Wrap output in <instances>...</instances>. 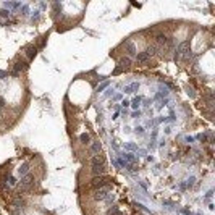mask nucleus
Here are the masks:
<instances>
[{"label": "nucleus", "mask_w": 215, "mask_h": 215, "mask_svg": "<svg viewBox=\"0 0 215 215\" xmlns=\"http://www.w3.org/2000/svg\"><path fill=\"white\" fill-rule=\"evenodd\" d=\"M91 171H92L94 176L105 175L107 167H105V157L104 155H94V157L91 159Z\"/></svg>", "instance_id": "obj_1"}, {"label": "nucleus", "mask_w": 215, "mask_h": 215, "mask_svg": "<svg viewBox=\"0 0 215 215\" xmlns=\"http://www.w3.org/2000/svg\"><path fill=\"white\" fill-rule=\"evenodd\" d=\"M108 178L105 175H102V176H94L92 180H91V188L92 189H100V188H105V186L108 185Z\"/></svg>", "instance_id": "obj_2"}, {"label": "nucleus", "mask_w": 215, "mask_h": 215, "mask_svg": "<svg viewBox=\"0 0 215 215\" xmlns=\"http://www.w3.org/2000/svg\"><path fill=\"white\" fill-rule=\"evenodd\" d=\"M110 189H112V185L105 186V188H100V189H95L94 191V200H105L107 199V196L110 194Z\"/></svg>", "instance_id": "obj_3"}, {"label": "nucleus", "mask_w": 215, "mask_h": 215, "mask_svg": "<svg viewBox=\"0 0 215 215\" xmlns=\"http://www.w3.org/2000/svg\"><path fill=\"white\" fill-rule=\"evenodd\" d=\"M28 70V62L24 60H16L15 65H13V70H11V75L13 76H20L21 71Z\"/></svg>", "instance_id": "obj_4"}, {"label": "nucleus", "mask_w": 215, "mask_h": 215, "mask_svg": "<svg viewBox=\"0 0 215 215\" xmlns=\"http://www.w3.org/2000/svg\"><path fill=\"white\" fill-rule=\"evenodd\" d=\"M123 47H125V52H126V57H133V55H136L138 52H136V45L131 42V40H125L123 42Z\"/></svg>", "instance_id": "obj_5"}, {"label": "nucleus", "mask_w": 215, "mask_h": 215, "mask_svg": "<svg viewBox=\"0 0 215 215\" xmlns=\"http://www.w3.org/2000/svg\"><path fill=\"white\" fill-rule=\"evenodd\" d=\"M100 149H102V144H100L99 141H94V142L89 146V154L92 155V157H94V155H99Z\"/></svg>", "instance_id": "obj_6"}, {"label": "nucleus", "mask_w": 215, "mask_h": 215, "mask_svg": "<svg viewBox=\"0 0 215 215\" xmlns=\"http://www.w3.org/2000/svg\"><path fill=\"white\" fill-rule=\"evenodd\" d=\"M133 65V60H131L130 57H121L120 60H118V66H121V68H123V70H128V68H130V66Z\"/></svg>", "instance_id": "obj_7"}, {"label": "nucleus", "mask_w": 215, "mask_h": 215, "mask_svg": "<svg viewBox=\"0 0 215 215\" xmlns=\"http://www.w3.org/2000/svg\"><path fill=\"white\" fill-rule=\"evenodd\" d=\"M26 52V57H28V60H34V57L37 55V49H36L34 45H28L24 49Z\"/></svg>", "instance_id": "obj_8"}, {"label": "nucleus", "mask_w": 215, "mask_h": 215, "mask_svg": "<svg viewBox=\"0 0 215 215\" xmlns=\"http://www.w3.org/2000/svg\"><path fill=\"white\" fill-rule=\"evenodd\" d=\"M167 40H168V37H167L163 32H159V34L155 36V42H157L155 45H159V47H165Z\"/></svg>", "instance_id": "obj_9"}, {"label": "nucleus", "mask_w": 215, "mask_h": 215, "mask_svg": "<svg viewBox=\"0 0 215 215\" xmlns=\"http://www.w3.org/2000/svg\"><path fill=\"white\" fill-rule=\"evenodd\" d=\"M150 60V57L146 54V52H138L136 54V62L138 63H147V62Z\"/></svg>", "instance_id": "obj_10"}, {"label": "nucleus", "mask_w": 215, "mask_h": 215, "mask_svg": "<svg viewBox=\"0 0 215 215\" xmlns=\"http://www.w3.org/2000/svg\"><path fill=\"white\" fill-rule=\"evenodd\" d=\"M123 160H125L126 163H138V157H136L133 152H126L123 155Z\"/></svg>", "instance_id": "obj_11"}, {"label": "nucleus", "mask_w": 215, "mask_h": 215, "mask_svg": "<svg viewBox=\"0 0 215 215\" xmlns=\"http://www.w3.org/2000/svg\"><path fill=\"white\" fill-rule=\"evenodd\" d=\"M18 173H20L21 176H26V175H28V173H29V163H28V162L21 163L20 168H18Z\"/></svg>", "instance_id": "obj_12"}, {"label": "nucleus", "mask_w": 215, "mask_h": 215, "mask_svg": "<svg viewBox=\"0 0 215 215\" xmlns=\"http://www.w3.org/2000/svg\"><path fill=\"white\" fill-rule=\"evenodd\" d=\"M138 89H139V83H133L131 86H126L125 87V92L126 94H133V92L138 91Z\"/></svg>", "instance_id": "obj_13"}, {"label": "nucleus", "mask_w": 215, "mask_h": 215, "mask_svg": "<svg viewBox=\"0 0 215 215\" xmlns=\"http://www.w3.org/2000/svg\"><path fill=\"white\" fill-rule=\"evenodd\" d=\"M141 102H142V97H139V95H136L134 99L130 102V105L133 107V108H139V105H141Z\"/></svg>", "instance_id": "obj_14"}, {"label": "nucleus", "mask_w": 215, "mask_h": 215, "mask_svg": "<svg viewBox=\"0 0 215 215\" xmlns=\"http://www.w3.org/2000/svg\"><path fill=\"white\" fill-rule=\"evenodd\" d=\"M79 141L83 144H91V136L87 134V133H83V134L79 136Z\"/></svg>", "instance_id": "obj_15"}, {"label": "nucleus", "mask_w": 215, "mask_h": 215, "mask_svg": "<svg viewBox=\"0 0 215 215\" xmlns=\"http://www.w3.org/2000/svg\"><path fill=\"white\" fill-rule=\"evenodd\" d=\"M108 215H123V214H121V212L116 209V207H112V209L108 210Z\"/></svg>", "instance_id": "obj_16"}, {"label": "nucleus", "mask_w": 215, "mask_h": 215, "mask_svg": "<svg viewBox=\"0 0 215 215\" xmlns=\"http://www.w3.org/2000/svg\"><path fill=\"white\" fill-rule=\"evenodd\" d=\"M194 181H196V178H194V176H191L189 180H186V185H185V186H188V188H193V186H194Z\"/></svg>", "instance_id": "obj_17"}, {"label": "nucleus", "mask_w": 215, "mask_h": 215, "mask_svg": "<svg viewBox=\"0 0 215 215\" xmlns=\"http://www.w3.org/2000/svg\"><path fill=\"white\" fill-rule=\"evenodd\" d=\"M8 185H10V186H16V185H18V181H16L15 176H8Z\"/></svg>", "instance_id": "obj_18"}, {"label": "nucleus", "mask_w": 215, "mask_h": 215, "mask_svg": "<svg viewBox=\"0 0 215 215\" xmlns=\"http://www.w3.org/2000/svg\"><path fill=\"white\" fill-rule=\"evenodd\" d=\"M136 133L139 136H144V128H142V126H136Z\"/></svg>", "instance_id": "obj_19"}, {"label": "nucleus", "mask_w": 215, "mask_h": 215, "mask_svg": "<svg viewBox=\"0 0 215 215\" xmlns=\"http://www.w3.org/2000/svg\"><path fill=\"white\" fill-rule=\"evenodd\" d=\"M123 71H125V70H123L121 66H116L115 70H113V73H112V75H120V73H123Z\"/></svg>", "instance_id": "obj_20"}, {"label": "nucleus", "mask_w": 215, "mask_h": 215, "mask_svg": "<svg viewBox=\"0 0 215 215\" xmlns=\"http://www.w3.org/2000/svg\"><path fill=\"white\" fill-rule=\"evenodd\" d=\"M107 86H108V81H105V83H104L102 86H100V87H97V92H102V91H104L105 87H107Z\"/></svg>", "instance_id": "obj_21"}, {"label": "nucleus", "mask_w": 215, "mask_h": 215, "mask_svg": "<svg viewBox=\"0 0 215 215\" xmlns=\"http://www.w3.org/2000/svg\"><path fill=\"white\" fill-rule=\"evenodd\" d=\"M5 104H7L5 97H2V95H0V108H3V107H5Z\"/></svg>", "instance_id": "obj_22"}, {"label": "nucleus", "mask_w": 215, "mask_h": 215, "mask_svg": "<svg viewBox=\"0 0 215 215\" xmlns=\"http://www.w3.org/2000/svg\"><path fill=\"white\" fill-rule=\"evenodd\" d=\"M7 76H8V71H2L0 70V79H5Z\"/></svg>", "instance_id": "obj_23"}, {"label": "nucleus", "mask_w": 215, "mask_h": 215, "mask_svg": "<svg viewBox=\"0 0 215 215\" xmlns=\"http://www.w3.org/2000/svg\"><path fill=\"white\" fill-rule=\"evenodd\" d=\"M125 147H126L128 150H134V149H136V146H134V144H131V142H130V144H126Z\"/></svg>", "instance_id": "obj_24"}, {"label": "nucleus", "mask_w": 215, "mask_h": 215, "mask_svg": "<svg viewBox=\"0 0 215 215\" xmlns=\"http://www.w3.org/2000/svg\"><path fill=\"white\" fill-rule=\"evenodd\" d=\"M0 15H2V16H7V18H8V16H10V11H7V10H0Z\"/></svg>", "instance_id": "obj_25"}, {"label": "nucleus", "mask_w": 215, "mask_h": 215, "mask_svg": "<svg viewBox=\"0 0 215 215\" xmlns=\"http://www.w3.org/2000/svg\"><path fill=\"white\" fill-rule=\"evenodd\" d=\"M121 105H123V107H130V100H123V102H121Z\"/></svg>", "instance_id": "obj_26"}, {"label": "nucleus", "mask_w": 215, "mask_h": 215, "mask_svg": "<svg viewBox=\"0 0 215 215\" xmlns=\"http://www.w3.org/2000/svg\"><path fill=\"white\" fill-rule=\"evenodd\" d=\"M141 115V112H134V113H133V115H131V116H133V118H138V116H139Z\"/></svg>", "instance_id": "obj_27"}, {"label": "nucleus", "mask_w": 215, "mask_h": 215, "mask_svg": "<svg viewBox=\"0 0 215 215\" xmlns=\"http://www.w3.org/2000/svg\"><path fill=\"white\" fill-rule=\"evenodd\" d=\"M118 116H120V113H118V112H116V113H115V115H113V116H112V120H116V118H118Z\"/></svg>", "instance_id": "obj_28"}]
</instances>
